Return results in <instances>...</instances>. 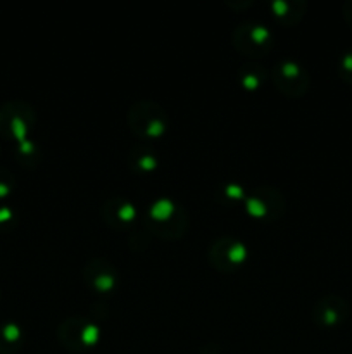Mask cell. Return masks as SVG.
Here are the masks:
<instances>
[{
  "label": "cell",
  "mask_w": 352,
  "mask_h": 354,
  "mask_svg": "<svg viewBox=\"0 0 352 354\" xmlns=\"http://www.w3.org/2000/svg\"><path fill=\"white\" fill-rule=\"evenodd\" d=\"M245 211L252 218L276 220L285 211V197L273 187H255L244 197Z\"/></svg>",
  "instance_id": "obj_8"
},
{
  "label": "cell",
  "mask_w": 352,
  "mask_h": 354,
  "mask_svg": "<svg viewBox=\"0 0 352 354\" xmlns=\"http://www.w3.org/2000/svg\"><path fill=\"white\" fill-rule=\"evenodd\" d=\"M128 127L140 138H161L169 128V118L164 107L150 99H140L128 111Z\"/></svg>",
  "instance_id": "obj_2"
},
{
  "label": "cell",
  "mask_w": 352,
  "mask_h": 354,
  "mask_svg": "<svg viewBox=\"0 0 352 354\" xmlns=\"http://www.w3.org/2000/svg\"><path fill=\"white\" fill-rule=\"evenodd\" d=\"M345 308L347 306L342 299L335 296H326L314 304V320L320 325H333L344 320Z\"/></svg>",
  "instance_id": "obj_11"
},
{
  "label": "cell",
  "mask_w": 352,
  "mask_h": 354,
  "mask_svg": "<svg viewBox=\"0 0 352 354\" xmlns=\"http://www.w3.org/2000/svg\"><path fill=\"white\" fill-rule=\"evenodd\" d=\"M128 161H130V166H133L138 171H154L159 166V161L161 158L157 156V152L150 147H145V145H138V147H133L128 154Z\"/></svg>",
  "instance_id": "obj_14"
},
{
  "label": "cell",
  "mask_w": 352,
  "mask_h": 354,
  "mask_svg": "<svg viewBox=\"0 0 352 354\" xmlns=\"http://www.w3.org/2000/svg\"><path fill=\"white\" fill-rule=\"evenodd\" d=\"M57 337L64 348L71 351H83L97 344L100 337V327L97 322L86 317H69L59 325Z\"/></svg>",
  "instance_id": "obj_5"
},
{
  "label": "cell",
  "mask_w": 352,
  "mask_h": 354,
  "mask_svg": "<svg viewBox=\"0 0 352 354\" xmlns=\"http://www.w3.org/2000/svg\"><path fill=\"white\" fill-rule=\"evenodd\" d=\"M17 158H19V161L23 162H28V159L31 158H37V142L33 140V138H28V140L24 142H19L17 144Z\"/></svg>",
  "instance_id": "obj_16"
},
{
  "label": "cell",
  "mask_w": 352,
  "mask_h": 354,
  "mask_svg": "<svg viewBox=\"0 0 352 354\" xmlns=\"http://www.w3.org/2000/svg\"><path fill=\"white\" fill-rule=\"evenodd\" d=\"M104 220L114 228L130 227L137 220V206L124 197H110L102 207Z\"/></svg>",
  "instance_id": "obj_10"
},
{
  "label": "cell",
  "mask_w": 352,
  "mask_h": 354,
  "mask_svg": "<svg viewBox=\"0 0 352 354\" xmlns=\"http://www.w3.org/2000/svg\"><path fill=\"white\" fill-rule=\"evenodd\" d=\"M14 213L9 206H0V223H7L12 220Z\"/></svg>",
  "instance_id": "obj_20"
},
{
  "label": "cell",
  "mask_w": 352,
  "mask_h": 354,
  "mask_svg": "<svg viewBox=\"0 0 352 354\" xmlns=\"http://www.w3.org/2000/svg\"><path fill=\"white\" fill-rule=\"evenodd\" d=\"M340 73L344 75V78L351 80L352 75V54H345L340 61Z\"/></svg>",
  "instance_id": "obj_18"
},
{
  "label": "cell",
  "mask_w": 352,
  "mask_h": 354,
  "mask_svg": "<svg viewBox=\"0 0 352 354\" xmlns=\"http://www.w3.org/2000/svg\"><path fill=\"white\" fill-rule=\"evenodd\" d=\"M231 40L237 50L247 55H264L271 50L275 35L266 24L257 21L240 23L231 33Z\"/></svg>",
  "instance_id": "obj_7"
},
{
  "label": "cell",
  "mask_w": 352,
  "mask_h": 354,
  "mask_svg": "<svg viewBox=\"0 0 352 354\" xmlns=\"http://www.w3.org/2000/svg\"><path fill=\"white\" fill-rule=\"evenodd\" d=\"M24 339V332L21 325L14 320H7L0 324V353L12 354L21 348Z\"/></svg>",
  "instance_id": "obj_13"
},
{
  "label": "cell",
  "mask_w": 352,
  "mask_h": 354,
  "mask_svg": "<svg viewBox=\"0 0 352 354\" xmlns=\"http://www.w3.org/2000/svg\"><path fill=\"white\" fill-rule=\"evenodd\" d=\"M37 113L26 100H7L0 106V135L16 144L31 138Z\"/></svg>",
  "instance_id": "obj_3"
},
{
  "label": "cell",
  "mask_w": 352,
  "mask_h": 354,
  "mask_svg": "<svg viewBox=\"0 0 352 354\" xmlns=\"http://www.w3.org/2000/svg\"><path fill=\"white\" fill-rule=\"evenodd\" d=\"M147 227L159 237L178 239L188 227V216L182 204L169 196L155 197L145 213Z\"/></svg>",
  "instance_id": "obj_1"
},
{
  "label": "cell",
  "mask_w": 352,
  "mask_h": 354,
  "mask_svg": "<svg viewBox=\"0 0 352 354\" xmlns=\"http://www.w3.org/2000/svg\"><path fill=\"white\" fill-rule=\"evenodd\" d=\"M345 16H347V19L352 23V10L347 9V7H345Z\"/></svg>",
  "instance_id": "obj_21"
},
{
  "label": "cell",
  "mask_w": 352,
  "mask_h": 354,
  "mask_svg": "<svg viewBox=\"0 0 352 354\" xmlns=\"http://www.w3.org/2000/svg\"><path fill=\"white\" fill-rule=\"evenodd\" d=\"M271 75L276 88L286 97H302L309 88V73L293 57H280Z\"/></svg>",
  "instance_id": "obj_6"
},
{
  "label": "cell",
  "mask_w": 352,
  "mask_h": 354,
  "mask_svg": "<svg viewBox=\"0 0 352 354\" xmlns=\"http://www.w3.org/2000/svg\"><path fill=\"white\" fill-rule=\"evenodd\" d=\"M14 175L6 168H0V197H7L14 190Z\"/></svg>",
  "instance_id": "obj_17"
},
{
  "label": "cell",
  "mask_w": 352,
  "mask_h": 354,
  "mask_svg": "<svg viewBox=\"0 0 352 354\" xmlns=\"http://www.w3.org/2000/svg\"><path fill=\"white\" fill-rule=\"evenodd\" d=\"M226 194L230 197H242V199L247 196V192L244 190V187L237 185V183H230V185L226 187Z\"/></svg>",
  "instance_id": "obj_19"
},
{
  "label": "cell",
  "mask_w": 352,
  "mask_h": 354,
  "mask_svg": "<svg viewBox=\"0 0 352 354\" xmlns=\"http://www.w3.org/2000/svg\"><path fill=\"white\" fill-rule=\"evenodd\" d=\"M83 280L95 292H113L119 286V273L116 266L104 258H93L83 266Z\"/></svg>",
  "instance_id": "obj_9"
},
{
  "label": "cell",
  "mask_w": 352,
  "mask_h": 354,
  "mask_svg": "<svg viewBox=\"0 0 352 354\" xmlns=\"http://www.w3.org/2000/svg\"><path fill=\"white\" fill-rule=\"evenodd\" d=\"M269 9L273 10L276 19L286 24H293L306 12V2L302 0H271Z\"/></svg>",
  "instance_id": "obj_12"
},
{
  "label": "cell",
  "mask_w": 352,
  "mask_h": 354,
  "mask_svg": "<svg viewBox=\"0 0 352 354\" xmlns=\"http://www.w3.org/2000/svg\"><path fill=\"white\" fill-rule=\"evenodd\" d=\"M238 80L242 86L247 90L261 88L262 83L266 82V69L259 64H245L238 69Z\"/></svg>",
  "instance_id": "obj_15"
},
{
  "label": "cell",
  "mask_w": 352,
  "mask_h": 354,
  "mask_svg": "<svg viewBox=\"0 0 352 354\" xmlns=\"http://www.w3.org/2000/svg\"><path fill=\"white\" fill-rule=\"evenodd\" d=\"M248 256V248L235 235H221L207 249V259L217 272L230 273L240 268Z\"/></svg>",
  "instance_id": "obj_4"
}]
</instances>
